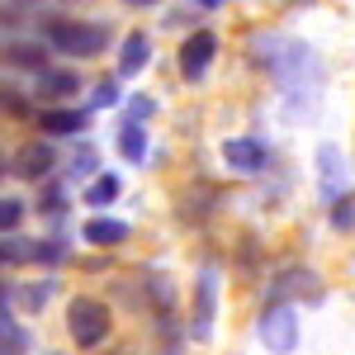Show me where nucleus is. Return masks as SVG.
Listing matches in <instances>:
<instances>
[{
    "instance_id": "obj_1",
    "label": "nucleus",
    "mask_w": 355,
    "mask_h": 355,
    "mask_svg": "<svg viewBox=\"0 0 355 355\" xmlns=\"http://www.w3.org/2000/svg\"><path fill=\"white\" fill-rule=\"evenodd\" d=\"M43 43L62 57H100L110 48V28L105 24H81V19H53L43 28Z\"/></svg>"
},
{
    "instance_id": "obj_2",
    "label": "nucleus",
    "mask_w": 355,
    "mask_h": 355,
    "mask_svg": "<svg viewBox=\"0 0 355 355\" xmlns=\"http://www.w3.org/2000/svg\"><path fill=\"white\" fill-rule=\"evenodd\" d=\"M67 331H71V341H76L81 351H100V346L110 341V331H114V318L100 299L81 294V299H71V308H67Z\"/></svg>"
},
{
    "instance_id": "obj_3",
    "label": "nucleus",
    "mask_w": 355,
    "mask_h": 355,
    "mask_svg": "<svg viewBox=\"0 0 355 355\" xmlns=\"http://www.w3.org/2000/svg\"><path fill=\"white\" fill-rule=\"evenodd\" d=\"M261 341H266L275 355H289V351H294V346H299V318H294V308L270 303V308L261 313Z\"/></svg>"
},
{
    "instance_id": "obj_4",
    "label": "nucleus",
    "mask_w": 355,
    "mask_h": 355,
    "mask_svg": "<svg viewBox=\"0 0 355 355\" xmlns=\"http://www.w3.org/2000/svg\"><path fill=\"white\" fill-rule=\"evenodd\" d=\"M214 53H218V38H214L209 28L190 33V38L180 43V76H185V81H204V76H209Z\"/></svg>"
},
{
    "instance_id": "obj_5",
    "label": "nucleus",
    "mask_w": 355,
    "mask_h": 355,
    "mask_svg": "<svg viewBox=\"0 0 355 355\" xmlns=\"http://www.w3.org/2000/svg\"><path fill=\"white\" fill-rule=\"evenodd\" d=\"M223 162L232 166V171H242V175H256V171H266L270 152H266V142H256V137H227V142H223Z\"/></svg>"
},
{
    "instance_id": "obj_6",
    "label": "nucleus",
    "mask_w": 355,
    "mask_h": 355,
    "mask_svg": "<svg viewBox=\"0 0 355 355\" xmlns=\"http://www.w3.org/2000/svg\"><path fill=\"white\" fill-rule=\"evenodd\" d=\"M53 147L48 142H24L19 152H15V162H10V171L19 175V180H43L48 171H53Z\"/></svg>"
},
{
    "instance_id": "obj_7",
    "label": "nucleus",
    "mask_w": 355,
    "mask_h": 355,
    "mask_svg": "<svg viewBox=\"0 0 355 355\" xmlns=\"http://www.w3.org/2000/svg\"><path fill=\"white\" fill-rule=\"evenodd\" d=\"M318 175H322V199L336 204V199L346 194V157H341V147L327 142V147L318 152Z\"/></svg>"
},
{
    "instance_id": "obj_8",
    "label": "nucleus",
    "mask_w": 355,
    "mask_h": 355,
    "mask_svg": "<svg viewBox=\"0 0 355 355\" xmlns=\"http://www.w3.org/2000/svg\"><path fill=\"white\" fill-rule=\"evenodd\" d=\"M147 57H152V38L137 28V33H128V38L119 43V71H114V76H119V81L137 76V71L147 67Z\"/></svg>"
},
{
    "instance_id": "obj_9",
    "label": "nucleus",
    "mask_w": 355,
    "mask_h": 355,
    "mask_svg": "<svg viewBox=\"0 0 355 355\" xmlns=\"http://www.w3.org/2000/svg\"><path fill=\"white\" fill-rule=\"evenodd\" d=\"M76 90H81V76L67 71V67H43V71H38V95H43V100H67V95H76Z\"/></svg>"
},
{
    "instance_id": "obj_10",
    "label": "nucleus",
    "mask_w": 355,
    "mask_h": 355,
    "mask_svg": "<svg viewBox=\"0 0 355 355\" xmlns=\"http://www.w3.org/2000/svg\"><path fill=\"white\" fill-rule=\"evenodd\" d=\"M85 123H90V114L85 110H43L38 114V128L53 137H67V133H81Z\"/></svg>"
},
{
    "instance_id": "obj_11",
    "label": "nucleus",
    "mask_w": 355,
    "mask_h": 355,
    "mask_svg": "<svg viewBox=\"0 0 355 355\" xmlns=\"http://www.w3.org/2000/svg\"><path fill=\"white\" fill-rule=\"evenodd\" d=\"M81 237L90 246H119V242H128V223L123 218H90L81 227Z\"/></svg>"
},
{
    "instance_id": "obj_12",
    "label": "nucleus",
    "mask_w": 355,
    "mask_h": 355,
    "mask_svg": "<svg viewBox=\"0 0 355 355\" xmlns=\"http://www.w3.org/2000/svg\"><path fill=\"white\" fill-rule=\"evenodd\" d=\"M114 142H119V152H123L128 162H142V157H147V133H142L137 119H123L119 133H114Z\"/></svg>"
},
{
    "instance_id": "obj_13",
    "label": "nucleus",
    "mask_w": 355,
    "mask_h": 355,
    "mask_svg": "<svg viewBox=\"0 0 355 355\" xmlns=\"http://www.w3.org/2000/svg\"><path fill=\"white\" fill-rule=\"evenodd\" d=\"M5 62L28 67V71H43V67H48V53H43L38 43H10V48H5Z\"/></svg>"
},
{
    "instance_id": "obj_14",
    "label": "nucleus",
    "mask_w": 355,
    "mask_h": 355,
    "mask_svg": "<svg viewBox=\"0 0 355 355\" xmlns=\"http://www.w3.org/2000/svg\"><path fill=\"white\" fill-rule=\"evenodd\" d=\"M119 190H123V185H119V175H95V180H90V190H85V204L105 209V204L119 199Z\"/></svg>"
},
{
    "instance_id": "obj_15",
    "label": "nucleus",
    "mask_w": 355,
    "mask_h": 355,
    "mask_svg": "<svg viewBox=\"0 0 355 355\" xmlns=\"http://www.w3.org/2000/svg\"><path fill=\"white\" fill-rule=\"evenodd\" d=\"M214 289H218V279H214V270L199 279V322H194V331L204 336L209 331V322H214Z\"/></svg>"
},
{
    "instance_id": "obj_16",
    "label": "nucleus",
    "mask_w": 355,
    "mask_h": 355,
    "mask_svg": "<svg viewBox=\"0 0 355 355\" xmlns=\"http://www.w3.org/2000/svg\"><path fill=\"white\" fill-rule=\"evenodd\" d=\"M24 223V204L19 199H0V232H15Z\"/></svg>"
},
{
    "instance_id": "obj_17",
    "label": "nucleus",
    "mask_w": 355,
    "mask_h": 355,
    "mask_svg": "<svg viewBox=\"0 0 355 355\" xmlns=\"http://www.w3.org/2000/svg\"><path fill=\"white\" fill-rule=\"evenodd\" d=\"M331 223H336V227H351V223H355V199H336V209H331Z\"/></svg>"
},
{
    "instance_id": "obj_18",
    "label": "nucleus",
    "mask_w": 355,
    "mask_h": 355,
    "mask_svg": "<svg viewBox=\"0 0 355 355\" xmlns=\"http://www.w3.org/2000/svg\"><path fill=\"white\" fill-rule=\"evenodd\" d=\"M152 110H157V100H147V95H137V100H128V119H137V123H142V119H147Z\"/></svg>"
},
{
    "instance_id": "obj_19",
    "label": "nucleus",
    "mask_w": 355,
    "mask_h": 355,
    "mask_svg": "<svg viewBox=\"0 0 355 355\" xmlns=\"http://www.w3.org/2000/svg\"><path fill=\"white\" fill-rule=\"evenodd\" d=\"M48 294H53V284H33V289H24V308H43Z\"/></svg>"
},
{
    "instance_id": "obj_20",
    "label": "nucleus",
    "mask_w": 355,
    "mask_h": 355,
    "mask_svg": "<svg viewBox=\"0 0 355 355\" xmlns=\"http://www.w3.org/2000/svg\"><path fill=\"white\" fill-rule=\"evenodd\" d=\"M114 100H119V76H114V81H105L100 90H95V105H114Z\"/></svg>"
},
{
    "instance_id": "obj_21",
    "label": "nucleus",
    "mask_w": 355,
    "mask_h": 355,
    "mask_svg": "<svg viewBox=\"0 0 355 355\" xmlns=\"http://www.w3.org/2000/svg\"><path fill=\"white\" fill-rule=\"evenodd\" d=\"M71 171H76V175H90V171H95V152H81V157L71 162Z\"/></svg>"
},
{
    "instance_id": "obj_22",
    "label": "nucleus",
    "mask_w": 355,
    "mask_h": 355,
    "mask_svg": "<svg viewBox=\"0 0 355 355\" xmlns=\"http://www.w3.org/2000/svg\"><path fill=\"white\" fill-rule=\"evenodd\" d=\"M194 5H204V10H218L223 0H194Z\"/></svg>"
},
{
    "instance_id": "obj_23",
    "label": "nucleus",
    "mask_w": 355,
    "mask_h": 355,
    "mask_svg": "<svg viewBox=\"0 0 355 355\" xmlns=\"http://www.w3.org/2000/svg\"><path fill=\"white\" fill-rule=\"evenodd\" d=\"M128 5H157V0H128Z\"/></svg>"
},
{
    "instance_id": "obj_24",
    "label": "nucleus",
    "mask_w": 355,
    "mask_h": 355,
    "mask_svg": "<svg viewBox=\"0 0 355 355\" xmlns=\"http://www.w3.org/2000/svg\"><path fill=\"white\" fill-rule=\"evenodd\" d=\"M15 5H33V0H15Z\"/></svg>"
}]
</instances>
